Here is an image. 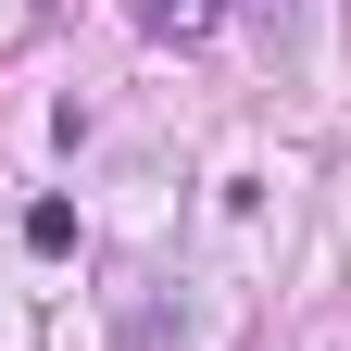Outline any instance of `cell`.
<instances>
[{"instance_id":"2","label":"cell","mask_w":351,"mask_h":351,"mask_svg":"<svg viewBox=\"0 0 351 351\" xmlns=\"http://www.w3.org/2000/svg\"><path fill=\"white\" fill-rule=\"evenodd\" d=\"M213 25V0H151V38H201Z\"/></svg>"},{"instance_id":"1","label":"cell","mask_w":351,"mask_h":351,"mask_svg":"<svg viewBox=\"0 0 351 351\" xmlns=\"http://www.w3.org/2000/svg\"><path fill=\"white\" fill-rule=\"evenodd\" d=\"M25 251H75V201H25Z\"/></svg>"}]
</instances>
